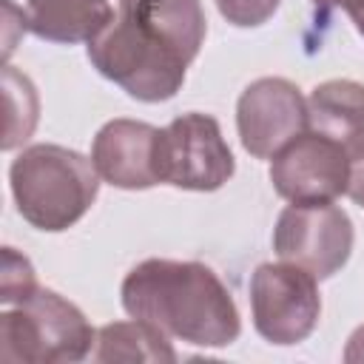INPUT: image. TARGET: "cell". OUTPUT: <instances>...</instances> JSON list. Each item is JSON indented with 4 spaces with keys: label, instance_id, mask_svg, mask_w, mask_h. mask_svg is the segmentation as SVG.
<instances>
[{
    "label": "cell",
    "instance_id": "6da1fadb",
    "mask_svg": "<svg viewBox=\"0 0 364 364\" xmlns=\"http://www.w3.org/2000/svg\"><path fill=\"white\" fill-rule=\"evenodd\" d=\"M119 299L131 318L196 347H228L242 333L230 290L202 262L145 259L122 279Z\"/></svg>",
    "mask_w": 364,
    "mask_h": 364
},
{
    "label": "cell",
    "instance_id": "7a4b0ae2",
    "mask_svg": "<svg viewBox=\"0 0 364 364\" xmlns=\"http://www.w3.org/2000/svg\"><path fill=\"white\" fill-rule=\"evenodd\" d=\"M9 182L17 213L46 233L77 225L100 193L94 162L54 142L23 148L9 168Z\"/></svg>",
    "mask_w": 364,
    "mask_h": 364
},
{
    "label": "cell",
    "instance_id": "3957f363",
    "mask_svg": "<svg viewBox=\"0 0 364 364\" xmlns=\"http://www.w3.org/2000/svg\"><path fill=\"white\" fill-rule=\"evenodd\" d=\"M97 344V330L82 310L48 287H37L23 304L0 316L3 364H74Z\"/></svg>",
    "mask_w": 364,
    "mask_h": 364
},
{
    "label": "cell",
    "instance_id": "277c9868",
    "mask_svg": "<svg viewBox=\"0 0 364 364\" xmlns=\"http://www.w3.org/2000/svg\"><path fill=\"white\" fill-rule=\"evenodd\" d=\"M85 51L91 65L105 80L139 102L171 100L182 88L185 71L191 65L179 51L145 34L119 14L88 43Z\"/></svg>",
    "mask_w": 364,
    "mask_h": 364
},
{
    "label": "cell",
    "instance_id": "5b68a950",
    "mask_svg": "<svg viewBox=\"0 0 364 364\" xmlns=\"http://www.w3.org/2000/svg\"><path fill=\"white\" fill-rule=\"evenodd\" d=\"M156 176L182 191H219L236 171L230 145L213 117L191 111L171 119L154 145Z\"/></svg>",
    "mask_w": 364,
    "mask_h": 364
},
{
    "label": "cell",
    "instance_id": "8992f818",
    "mask_svg": "<svg viewBox=\"0 0 364 364\" xmlns=\"http://www.w3.org/2000/svg\"><path fill=\"white\" fill-rule=\"evenodd\" d=\"M316 276L290 262H264L250 276V310L256 333L279 347L304 341L321 316Z\"/></svg>",
    "mask_w": 364,
    "mask_h": 364
},
{
    "label": "cell",
    "instance_id": "52a82bcc",
    "mask_svg": "<svg viewBox=\"0 0 364 364\" xmlns=\"http://www.w3.org/2000/svg\"><path fill=\"white\" fill-rule=\"evenodd\" d=\"M353 222L350 216L327 205H287L273 228V250L282 262L304 267L310 276L330 279L338 273L353 253Z\"/></svg>",
    "mask_w": 364,
    "mask_h": 364
},
{
    "label": "cell",
    "instance_id": "ba28073f",
    "mask_svg": "<svg viewBox=\"0 0 364 364\" xmlns=\"http://www.w3.org/2000/svg\"><path fill=\"white\" fill-rule=\"evenodd\" d=\"M353 176L350 156L316 131L299 134L270 162L273 191L290 205H327L347 193Z\"/></svg>",
    "mask_w": 364,
    "mask_h": 364
},
{
    "label": "cell",
    "instance_id": "9c48e42d",
    "mask_svg": "<svg viewBox=\"0 0 364 364\" xmlns=\"http://www.w3.org/2000/svg\"><path fill=\"white\" fill-rule=\"evenodd\" d=\"M242 148L256 159H273L287 142L307 131V100L284 77L253 80L236 102Z\"/></svg>",
    "mask_w": 364,
    "mask_h": 364
},
{
    "label": "cell",
    "instance_id": "30bf717a",
    "mask_svg": "<svg viewBox=\"0 0 364 364\" xmlns=\"http://www.w3.org/2000/svg\"><path fill=\"white\" fill-rule=\"evenodd\" d=\"M159 128L139 119L105 122L91 145V162L102 182L122 191H145L159 185L154 165V145Z\"/></svg>",
    "mask_w": 364,
    "mask_h": 364
},
{
    "label": "cell",
    "instance_id": "8fae6325",
    "mask_svg": "<svg viewBox=\"0 0 364 364\" xmlns=\"http://www.w3.org/2000/svg\"><path fill=\"white\" fill-rule=\"evenodd\" d=\"M307 128L333 139L350 162H364V85L327 80L307 97Z\"/></svg>",
    "mask_w": 364,
    "mask_h": 364
},
{
    "label": "cell",
    "instance_id": "7c38bea8",
    "mask_svg": "<svg viewBox=\"0 0 364 364\" xmlns=\"http://www.w3.org/2000/svg\"><path fill=\"white\" fill-rule=\"evenodd\" d=\"M119 17L171 46L188 63L196 60L208 31L199 0H119Z\"/></svg>",
    "mask_w": 364,
    "mask_h": 364
},
{
    "label": "cell",
    "instance_id": "4fadbf2b",
    "mask_svg": "<svg viewBox=\"0 0 364 364\" xmlns=\"http://www.w3.org/2000/svg\"><path fill=\"white\" fill-rule=\"evenodd\" d=\"M28 31L48 43H91L111 20L108 0H26Z\"/></svg>",
    "mask_w": 364,
    "mask_h": 364
},
{
    "label": "cell",
    "instance_id": "5bb4252c",
    "mask_svg": "<svg viewBox=\"0 0 364 364\" xmlns=\"http://www.w3.org/2000/svg\"><path fill=\"white\" fill-rule=\"evenodd\" d=\"M97 361H148V364H173L176 361V350L171 347L168 336L142 321V318H131V321H111L105 327L97 330V350H94Z\"/></svg>",
    "mask_w": 364,
    "mask_h": 364
},
{
    "label": "cell",
    "instance_id": "9a60e30c",
    "mask_svg": "<svg viewBox=\"0 0 364 364\" xmlns=\"http://www.w3.org/2000/svg\"><path fill=\"white\" fill-rule=\"evenodd\" d=\"M3 91H6V131H3V151L17 148L26 142L37 125V91L31 80L11 65L3 71Z\"/></svg>",
    "mask_w": 364,
    "mask_h": 364
},
{
    "label": "cell",
    "instance_id": "2e32d148",
    "mask_svg": "<svg viewBox=\"0 0 364 364\" xmlns=\"http://www.w3.org/2000/svg\"><path fill=\"white\" fill-rule=\"evenodd\" d=\"M0 301L3 307H17L23 304L40 284L34 276L31 262L17 253L14 247H3V267H0Z\"/></svg>",
    "mask_w": 364,
    "mask_h": 364
},
{
    "label": "cell",
    "instance_id": "e0dca14e",
    "mask_svg": "<svg viewBox=\"0 0 364 364\" xmlns=\"http://www.w3.org/2000/svg\"><path fill=\"white\" fill-rule=\"evenodd\" d=\"M282 0H216L219 14L236 26V28H256L264 26L276 11Z\"/></svg>",
    "mask_w": 364,
    "mask_h": 364
},
{
    "label": "cell",
    "instance_id": "ac0fdd59",
    "mask_svg": "<svg viewBox=\"0 0 364 364\" xmlns=\"http://www.w3.org/2000/svg\"><path fill=\"white\" fill-rule=\"evenodd\" d=\"M344 361L347 364H361L364 361V324L350 333L347 347H344Z\"/></svg>",
    "mask_w": 364,
    "mask_h": 364
},
{
    "label": "cell",
    "instance_id": "d6986e66",
    "mask_svg": "<svg viewBox=\"0 0 364 364\" xmlns=\"http://www.w3.org/2000/svg\"><path fill=\"white\" fill-rule=\"evenodd\" d=\"M347 193H350V199H353L355 205H361V208H364V162H361V165L353 171Z\"/></svg>",
    "mask_w": 364,
    "mask_h": 364
},
{
    "label": "cell",
    "instance_id": "ffe728a7",
    "mask_svg": "<svg viewBox=\"0 0 364 364\" xmlns=\"http://www.w3.org/2000/svg\"><path fill=\"white\" fill-rule=\"evenodd\" d=\"M318 9H341L347 14H355L358 9H364V0H310Z\"/></svg>",
    "mask_w": 364,
    "mask_h": 364
},
{
    "label": "cell",
    "instance_id": "44dd1931",
    "mask_svg": "<svg viewBox=\"0 0 364 364\" xmlns=\"http://www.w3.org/2000/svg\"><path fill=\"white\" fill-rule=\"evenodd\" d=\"M353 17V23H355V28H358V34H364V9H358L355 14H350Z\"/></svg>",
    "mask_w": 364,
    "mask_h": 364
}]
</instances>
